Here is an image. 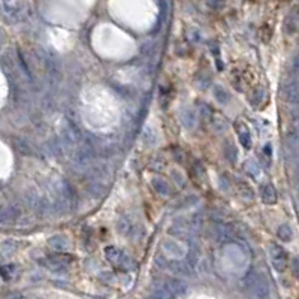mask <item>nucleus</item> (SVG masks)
<instances>
[{
  "label": "nucleus",
  "instance_id": "39448f33",
  "mask_svg": "<svg viewBox=\"0 0 299 299\" xmlns=\"http://www.w3.org/2000/svg\"><path fill=\"white\" fill-rule=\"evenodd\" d=\"M277 235H278V238H280L283 243H289V241L292 240L293 232H292V229H290L289 224H281V226L278 227V230H277Z\"/></svg>",
  "mask_w": 299,
  "mask_h": 299
},
{
  "label": "nucleus",
  "instance_id": "6e6552de",
  "mask_svg": "<svg viewBox=\"0 0 299 299\" xmlns=\"http://www.w3.org/2000/svg\"><path fill=\"white\" fill-rule=\"evenodd\" d=\"M290 268H292V272L295 277H299V256L292 259V263H290Z\"/></svg>",
  "mask_w": 299,
  "mask_h": 299
},
{
  "label": "nucleus",
  "instance_id": "423d86ee",
  "mask_svg": "<svg viewBox=\"0 0 299 299\" xmlns=\"http://www.w3.org/2000/svg\"><path fill=\"white\" fill-rule=\"evenodd\" d=\"M106 257H108V260H111V262H114V263H117L118 262V259H122L123 255H122V252L120 250H117V249H114V247H109V249H106Z\"/></svg>",
  "mask_w": 299,
  "mask_h": 299
},
{
  "label": "nucleus",
  "instance_id": "0eeeda50",
  "mask_svg": "<svg viewBox=\"0 0 299 299\" xmlns=\"http://www.w3.org/2000/svg\"><path fill=\"white\" fill-rule=\"evenodd\" d=\"M240 138H241V142L246 148H250L252 145V141H250V133L249 130L246 129V126H243V129H240Z\"/></svg>",
  "mask_w": 299,
  "mask_h": 299
},
{
  "label": "nucleus",
  "instance_id": "20e7f679",
  "mask_svg": "<svg viewBox=\"0 0 299 299\" xmlns=\"http://www.w3.org/2000/svg\"><path fill=\"white\" fill-rule=\"evenodd\" d=\"M262 199L265 204H275L277 202V192L271 184H266L262 187Z\"/></svg>",
  "mask_w": 299,
  "mask_h": 299
},
{
  "label": "nucleus",
  "instance_id": "9d476101",
  "mask_svg": "<svg viewBox=\"0 0 299 299\" xmlns=\"http://www.w3.org/2000/svg\"><path fill=\"white\" fill-rule=\"evenodd\" d=\"M293 66H295V69H296V71H299V54H298V57L295 58V62H293Z\"/></svg>",
  "mask_w": 299,
  "mask_h": 299
},
{
  "label": "nucleus",
  "instance_id": "f257e3e1",
  "mask_svg": "<svg viewBox=\"0 0 299 299\" xmlns=\"http://www.w3.org/2000/svg\"><path fill=\"white\" fill-rule=\"evenodd\" d=\"M269 256H271V262L272 266L277 272H284L287 265H289V256L287 252L278 246V244H271L269 246Z\"/></svg>",
  "mask_w": 299,
  "mask_h": 299
},
{
  "label": "nucleus",
  "instance_id": "7ed1b4c3",
  "mask_svg": "<svg viewBox=\"0 0 299 299\" xmlns=\"http://www.w3.org/2000/svg\"><path fill=\"white\" fill-rule=\"evenodd\" d=\"M283 96L287 102L299 105V80H290L283 86Z\"/></svg>",
  "mask_w": 299,
  "mask_h": 299
},
{
  "label": "nucleus",
  "instance_id": "1a4fd4ad",
  "mask_svg": "<svg viewBox=\"0 0 299 299\" xmlns=\"http://www.w3.org/2000/svg\"><path fill=\"white\" fill-rule=\"evenodd\" d=\"M295 178H296V181L299 183V159L298 162H296V166H295Z\"/></svg>",
  "mask_w": 299,
  "mask_h": 299
},
{
  "label": "nucleus",
  "instance_id": "9b49d317",
  "mask_svg": "<svg viewBox=\"0 0 299 299\" xmlns=\"http://www.w3.org/2000/svg\"><path fill=\"white\" fill-rule=\"evenodd\" d=\"M298 201H299V193H298Z\"/></svg>",
  "mask_w": 299,
  "mask_h": 299
},
{
  "label": "nucleus",
  "instance_id": "f03ea898",
  "mask_svg": "<svg viewBox=\"0 0 299 299\" xmlns=\"http://www.w3.org/2000/svg\"><path fill=\"white\" fill-rule=\"evenodd\" d=\"M249 286L253 292V295L259 299H266L269 295V286H268V281L265 280L263 275L260 274H255L250 281H249Z\"/></svg>",
  "mask_w": 299,
  "mask_h": 299
}]
</instances>
